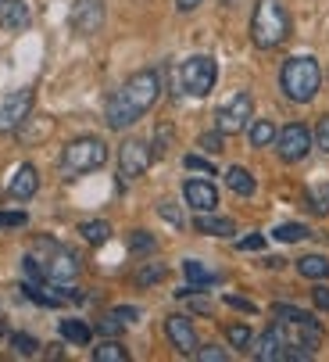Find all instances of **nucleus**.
Returning <instances> with one entry per match:
<instances>
[{
    "label": "nucleus",
    "instance_id": "1",
    "mask_svg": "<svg viewBox=\"0 0 329 362\" xmlns=\"http://www.w3.org/2000/svg\"><path fill=\"white\" fill-rule=\"evenodd\" d=\"M161 97V76L154 69H140L133 72L115 93L107 100V112H104V122L112 129H129L133 122H140Z\"/></svg>",
    "mask_w": 329,
    "mask_h": 362
},
{
    "label": "nucleus",
    "instance_id": "2",
    "mask_svg": "<svg viewBox=\"0 0 329 362\" xmlns=\"http://www.w3.org/2000/svg\"><path fill=\"white\" fill-rule=\"evenodd\" d=\"M290 11L283 0H258L251 11V40L258 50H276L290 40Z\"/></svg>",
    "mask_w": 329,
    "mask_h": 362
},
{
    "label": "nucleus",
    "instance_id": "3",
    "mask_svg": "<svg viewBox=\"0 0 329 362\" xmlns=\"http://www.w3.org/2000/svg\"><path fill=\"white\" fill-rule=\"evenodd\" d=\"M280 86L283 93L294 100V105H308V100H315L318 86H322V69L311 54H294L283 62L280 69Z\"/></svg>",
    "mask_w": 329,
    "mask_h": 362
},
{
    "label": "nucleus",
    "instance_id": "4",
    "mask_svg": "<svg viewBox=\"0 0 329 362\" xmlns=\"http://www.w3.org/2000/svg\"><path fill=\"white\" fill-rule=\"evenodd\" d=\"M29 255L40 262V269H43V276H47L50 284H68V280L79 276V258H76V251H68L65 244L50 240V237H36L32 247H29Z\"/></svg>",
    "mask_w": 329,
    "mask_h": 362
},
{
    "label": "nucleus",
    "instance_id": "5",
    "mask_svg": "<svg viewBox=\"0 0 329 362\" xmlns=\"http://www.w3.org/2000/svg\"><path fill=\"white\" fill-rule=\"evenodd\" d=\"M107 162V144L100 136H76L61 151V173L65 180H79L86 173H97Z\"/></svg>",
    "mask_w": 329,
    "mask_h": 362
},
{
    "label": "nucleus",
    "instance_id": "6",
    "mask_svg": "<svg viewBox=\"0 0 329 362\" xmlns=\"http://www.w3.org/2000/svg\"><path fill=\"white\" fill-rule=\"evenodd\" d=\"M218 83V62L211 54H193L179 65V90L190 97H208Z\"/></svg>",
    "mask_w": 329,
    "mask_h": 362
},
{
    "label": "nucleus",
    "instance_id": "7",
    "mask_svg": "<svg viewBox=\"0 0 329 362\" xmlns=\"http://www.w3.org/2000/svg\"><path fill=\"white\" fill-rule=\"evenodd\" d=\"M32 105H36L32 86H22V90H11L8 97H0V133H15L32 115Z\"/></svg>",
    "mask_w": 329,
    "mask_h": 362
},
{
    "label": "nucleus",
    "instance_id": "8",
    "mask_svg": "<svg viewBox=\"0 0 329 362\" xmlns=\"http://www.w3.org/2000/svg\"><path fill=\"white\" fill-rule=\"evenodd\" d=\"M276 147H280V158L294 165V162L308 158V151L315 147V140H311V129L304 122H290V126H283L276 133Z\"/></svg>",
    "mask_w": 329,
    "mask_h": 362
},
{
    "label": "nucleus",
    "instance_id": "9",
    "mask_svg": "<svg viewBox=\"0 0 329 362\" xmlns=\"http://www.w3.org/2000/svg\"><path fill=\"white\" fill-rule=\"evenodd\" d=\"M251 119H254V100H251V93H233L226 105L215 112V126L222 129V133H240Z\"/></svg>",
    "mask_w": 329,
    "mask_h": 362
},
{
    "label": "nucleus",
    "instance_id": "10",
    "mask_svg": "<svg viewBox=\"0 0 329 362\" xmlns=\"http://www.w3.org/2000/svg\"><path fill=\"white\" fill-rule=\"evenodd\" d=\"M150 162H154V151H150V144H143V140H126V144L119 147V173H122L126 180L143 176V173L150 169Z\"/></svg>",
    "mask_w": 329,
    "mask_h": 362
},
{
    "label": "nucleus",
    "instance_id": "11",
    "mask_svg": "<svg viewBox=\"0 0 329 362\" xmlns=\"http://www.w3.org/2000/svg\"><path fill=\"white\" fill-rule=\"evenodd\" d=\"M68 22L79 36H93L104 25V0H72Z\"/></svg>",
    "mask_w": 329,
    "mask_h": 362
},
{
    "label": "nucleus",
    "instance_id": "12",
    "mask_svg": "<svg viewBox=\"0 0 329 362\" xmlns=\"http://www.w3.org/2000/svg\"><path fill=\"white\" fill-rule=\"evenodd\" d=\"M164 334H169V341H172V348L179 355H193L197 351V330H193V323L186 316H169L164 320Z\"/></svg>",
    "mask_w": 329,
    "mask_h": 362
},
{
    "label": "nucleus",
    "instance_id": "13",
    "mask_svg": "<svg viewBox=\"0 0 329 362\" xmlns=\"http://www.w3.org/2000/svg\"><path fill=\"white\" fill-rule=\"evenodd\" d=\"M183 197H186L190 209H197V212H215L218 209V190L208 180H186L183 183Z\"/></svg>",
    "mask_w": 329,
    "mask_h": 362
},
{
    "label": "nucleus",
    "instance_id": "14",
    "mask_svg": "<svg viewBox=\"0 0 329 362\" xmlns=\"http://www.w3.org/2000/svg\"><path fill=\"white\" fill-rule=\"evenodd\" d=\"M40 190V173H36V165H18L15 169V176H11V183H8V194L15 197V201H29L32 194Z\"/></svg>",
    "mask_w": 329,
    "mask_h": 362
},
{
    "label": "nucleus",
    "instance_id": "15",
    "mask_svg": "<svg viewBox=\"0 0 329 362\" xmlns=\"http://www.w3.org/2000/svg\"><path fill=\"white\" fill-rule=\"evenodd\" d=\"M32 15H29V4L25 0H0V25L11 29V33H22L29 29Z\"/></svg>",
    "mask_w": 329,
    "mask_h": 362
},
{
    "label": "nucleus",
    "instance_id": "16",
    "mask_svg": "<svg viewBox=\"0 0 329 362\" xmlns=\"http://www.w3.org/2000/svg\"><path fill=\"white\" fill-rule=\"evenodd\" d=\"M254 358H261V362H287V344H283V337H280L276 327H268V330L258 337Z\"/></svg>",
    "mask_w": 329,
    "mask_h": 362
},
{
    "label": "nucleus",
    "instance_id": "17",
    "mask_svg": "<svg viewBox=\"0 0 329 362\" xmlns=\"http://www.w3.org/2000/svg\"><path fill=\"white\" fill-rule=\"evenodd\" d=\"M193 230L197 233H208V237H233L237 233V223L226 219V216H215V212H201L193 219Z\"/></svg>",
    "mask_w": 329,
    "mask_h": 362
},
{
    "label": "nucleus",
    "instance_id": "18",
    "mask_svg": "<svg viewBox=\"0 0 329 362\" xmlns=\"http://www.w3.org/2000/svg\"><path fill=\"white\" fill-rule=\"evenodd\" d=\"M226 183H229V190H233V194H240V197H251V194L258 190L254 176H251L244 165H229V169H226Z\"/></svg>",
    "mask_w": 329,
    "mask_h": 362
},
{
    "label": "nucleus",
    "instance_id": "19",
    "mask_svg": "<svg viewBox=\"0 0 329 362\" xmlns=\"http://www.w3.org/2000/svg\"><path fill=\"white\" fill-rule=\"evenodd\" d=\"M183 273H186V280H190V291H204V287H211L218 276L211 273V269H204L201 262H197V258H186V262H183Z\"/></svg>",
    "mask_w": 329,
    "mask_h": 362
},
{
    "label": "nucleus",
    "instance_id": "20",
    "mask_svg": "<svg viewBox=\"0 0 329 362\" xmlns=\"http://www.w3.org/2000/svg\"><path fill=\"white\" fill-rule=\"evenodd\" d=\"M297 273L308 280H329V262L322 255H304V258H297Z\"/></svg>",
    "mask_w": 329,
    "mask_h": 362
},
{
    "label": "nucleus",
    "instance_id": "21",
    "mask_svg": "<svg viewBox=\"0 0 329 362\" xmlns=\"http://www.w3.org/2000/svg\"><path fill=\"white\" fill-rule=\"evenodd\" d=\"M61 337L68 341V344H90V337H93V330L83 323V320H61Z\"/></svg>",
    "mask_w": 329,
    "mask_h": 362
},
{
    "label": "nucleus",
    "instance_id": "22",
    "mask_svg": "<svg viewBox=\"0 0 329 362\" xmlns=\"http://www.w3.org/2000/svg\"><path fill=\"white\" fill-rule=\"evenodd\" d=\"M93 362H129V351L119 341H104L93 348Z\"/></svg>",
    "mask_w": 329,
    "mask_h": 362
},
{
    "label": "nucleus",
    "instance_id": "23",
    "mask_svg": "<svg viewBox=\"0 0 329 362\" xmlns=\"http://www.w3.org/2000/svg\"><path fill=\"white\" fill-rule=\"evenodd\" d=\"M272 237H276L280 244H297V240H308L311 230H308L304 223H283V226L272 230Z\"/></svg>",
    "mask_w": 329,
    "mask_h": 362
},
{
    "label": "nucleus",
    "instance_id": "24",
    "mask_svg": "<svg viewBox=\"0 0 329 362\" xmlns=\"http://www.w3.org/2000/svg\"><path fill=\"white\" fill-rule=\"evenodd\" d=\"M79 233H83V240H86V244H97V247H100L107 237H112V226H107L104 219H90V223H83V226H79Z\"/></svg>",
    "mask_w": 329,
    "mask_h": 362
},
{
    "label": "nucleus",
    "instance_id": "25",
    "mask_svg": "<svg viewBox=\"0 0 329 362\" xmlns=\"http://www.w3.org/2000/svg\"><path fill=\"white\" fill-rule=\"evenodd\" d=\"M268 144H276V126L268 119L251 122V147H268Z\"/></svg>",
    "mask_w": 329,
    "mask_h": 362
},
{
    "label": "nucleus",
    "instance_id": "26",
    "mask_svg": "<svg viewBox=\"0 0 329 362\" xmlns=\"http://www.w3.org/2000/svg\"><path fill=\"white\" fill-rule=\"evenodd\" d=\"M308 209L315 216H329V183H315L308 190Z\"/></svg>",
    "mask_w": 329,
    "mask_h": 362
},
{
    "label": "nucleus",
    "instance_id": "27",
    "mask_svg": "<svg viewBox=\"0 0 329 362\" xmlns=\"http://www.w3.org/2000/svg\"><path fill=\"white\" fill-rule=\"evenodd\" d=\"M11 351L18 358H32V355H40V341L32 334H11Z\"/></svg>",
    "mask_w": 329,
    "mask_h": 362
},
{
    "label": "nucleus",
    "instance_id": "28",
    "mask_svg": "<svg viewBox=\"0 0 329 362\" xmlns=\"http://www.w3.org/2000/svg\"><path fill=\"white\" fill-rule=\"evenodd\" d=\"M154 247H157V244H154V237H150L147 230H133V233H129V251H133V255H150Z\"/></svg>",
    "mask_w": 329,
    "mask_h": 362
},
{
    "label": "nucleus",
    "instance_id": "29",
    "mask_svg": "<svg viewBox=\"0 0 329 362\" xmlns=\"http://www.w3.org/2000/svg\"><path fill=\"white\" fill-rule=\"evenodd\" d=\"M226 337H229L233 348H251V341H254L251 327H244V323H229V327H226Z\"/></svg>",
    "mask_w": 329,
    "mask_h": 362
},
{
    "label": "nucleus",
    "instance_id": "30",
    "mask_svg": "<svg viewBox=\"0 0 329 362\" xmlns=\"http://www.w3.org/2000/svg\"><path fill=\"white\" fill-rule=\"evenodd\" d=\"M157 280H164V266H157V262H147V266L136 273V284H140V287H150V284H157Z\"/></svg>",
    "mask_w": 329,
    "mask_h": 362
},
{
    "label": "nucleus",
    "instance_id": "31",
    "mask_svg": "<svg viewBox=\"0 0 329 362\" xmlns=\"http://www.w3.org/2000/svg\"><path fill=\"white\" fill-rule=\"evenodd\" d=\"M193 358H201V362H229V351H222L218 344H197V351H193Z\"/></svg>",
    "mask_w": 329,
    "mask_h": 362
},
{
    "label": "nucleus",
    "instance_id": "32",
    "mask_svg": "<svg viewBox=\"0 0 329 362\" xmlns=\"http://www.w3.org/2000/svg\"><path fill=\"white\" fill-rule=\"evenodd\" d=\"M157 212H161V219H169V223H172L176 230H183V226H186V219H183V212L176 209V204H172V201H161V204H157Z\"/></svg>",
    "mask_w": 329,
    "mask_h": 362
},
{
    "label": "nucleus",
    "instance_id": "33",
    "mask_svg": "<svg viewBox=\"0 0 329 362\" xmlns=\"http://www.w3.org/2000/svg\"><path fill=\"white\" fill-rule=\"evenodd\" d=\"M22 226H29L25 212H0V230H22Z\"/></svg>",
    "mask_w": 329,
    "mask_h": 362
},
{
    "label": "nucleus",
    "instance_id": "34",
    "mask_svg": "<svg viewBox=\"0 0 329 362\" xmlns=\"http://www.w3.org/2000/svg\"><path fill=\"white\" fill-rule=\"evenodd\" d=\"M183 165H186V169H193V173H204V176H215V165H211L208 158H201V154H186V158H183Z\"/></svg>",
    "mask_w": 329,
    "mask_h": 362
},
{
    "label": "nucleus",
    "instance_id": "35",
    "mask_svg": "<svg viewBox=\"0 0 329 362\" xmlns=\"http://www.w3.org/2000/svg\"><path fill=\"white\" fill-rule=\"evenodd\" d=\"M222 136H226L222 129H215V133H204V136H201L197 144H201V147H204L208 154H218V151H222Z\"/></svg>",
    "mask_w": 329,
    "mask_h": 362
},
{
    "label": "nucleus",
    "instance_id": "36",
    "mask_svg": "<svg viewBox=\"0 0 329 362\" xmlns=\"http://www.w3.org/2000/svg\"><path fill=\"white\" fill-rule=\"evenodd\" d=\"M122 327H126V323H122L115 313H112V316H104V320L97 323V330H100L104 337H115V334H122Z\"/></svg>",
    "mask_w": 329,
    "mask_h": 362
},
{
    "label": "nucleus",
    "instance_id": "37",
    "mask_svg": "<svg viewBox=\"0 0 329 362\" xmlns=\"http://www.w3.org/2000/svg\"><path fill=\"white\" fill-rule=\"evenodd\" d=\"M315 147L329 154V115H322L318 126H315Z\"/></svg>",
    "mask_w": 329,
    "mask_h": 362
},
{
    "label": "nucleus",
    "instance_id": "38",
    "mask_svg": "<svg viewBox=\"0 0 329 362\" xmlns=\"http://www.w3.org/2000/svg\"><path fill=\"white\" fill-rule=\"evenodd\" d=\"M169 136H172L169 126H161V129H157V136H154V158H161V154L169 151Z\"/></svg>",
    "mask_w": 329,
    "mask_h": 362
},
{
    "label": "nucleus",
    "instance_id": "39",
    "mask_svg": "<svg viewBox=\"0 0 329 362\" xmlns=\"http://www.w3.org/2000/svg\"><path fill=\"white\" fill-rule=\"evenodd\" d=\"M226 305H229V308H240V313H247V316H251V313H258V305H254V301L237 298V294H226Z\"/></svg>",
    "mask_w": 329,
    "mask_h": 362
},
{
    "label": "nucleus",
    "instance_id": "40",
    "mask_svg": "<svg viewBox=\"0 0 329 362\" xmlns=\"http://www.w3.org/2000/svg\"><path fill=\"white\" fill-rule=\"evenodd\" d=\"M311 301H315V308L329 313V287H315V291H311Z\"/></svg>",
    "mask_w": 329,
    "mask_h": 362
},
{
    "label": "nucleus",
    "instance_id": "41",
    "mask_svg": "<svg viewBox=\"0 0 329 362\" xmlns=\"http://www.w3.org/2000/svg\"><path fill=\"white\" fill-rule=\"evenodd\" d=\"M237 247H240V251H261V247H265V237H261V233H254V237H244Z\"/></svg>",
    "mask_w": 329,
    "mask_h": 362
},
{
    "label": "nucleus",
    "instance_id": "42",
    "mask_svg": "<svg viewBox=\"0 0 329 362\" xmlns=\"http://www.w3.org/2000/svg\"><path fill=\"white\" fill-rule=\"evenodd\" d=\"M115 316H119V320H122V323H133V320H136V316H140V308H133V305H129V308H126V305H122V308H115Z\"/></svg>",
    "mask_w": 329,
    "mask_h": 362
},
{
    "label": "nucleus",
    "instance_id": "43",
    "mask_svg": "<svg viewBox=\"0 0 329 362\" xmlns=\"http://www.w3.org/2000/svg\"><path fill=\"white\" fill-rule=\"evenodd\" d=\"M201 4H204V0H176V8H179L183 15H190V11H197Z\"/></svg>",
    "mask_w": 329,
    "mask_h": 362
},
{
    "label": "nucleus",
    "instance_id": "44",
    "mask_svg": "<svg viewBox=\"0 0 329 362\" xmlns=\"http://www.w3.org/2000/svg\"><path fill=\"white\" fill-rule=\"evenodd\" d=\"M8 334V323H4V316H0V337H4Z\"/></svg>",
    "mask_w": 329,
    "mask_h": 362
},
{
    "label": "nucleus",
    "instance_id": "45",
    "mask_svg": "<svg viewBox=\"0 0 329 362\" xmlns=\"http://www.w3.org/2000/svg\"><path fill=\"white\" fill-rule=\"evenodd\" d=\"M222 4H237V0H222Z\"/></svg>",
    "mask_w": 329,
    "mask_h": 362
}]
</instances>
